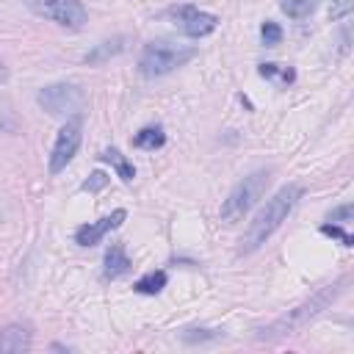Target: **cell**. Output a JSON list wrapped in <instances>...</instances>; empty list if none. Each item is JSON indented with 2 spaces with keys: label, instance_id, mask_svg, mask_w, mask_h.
<instances>
[{
  "label": "cell",
  "instance_id": "1",
  "mask_svg": "<svg viewBox=\"0 0 354 354\" xmlns=\"http://www.w3.org/2000/svg\"><path fill=\"white\" fill-rule=\"evenodd\" d=\"M301 194H304V188H301L299 183L282 185V188L254 213V218L249 221V227H246V232H243V238H241V252L249 254V252L260 249V246L282 227V221L290 216V210L296 207V202L301 199Z\"/></svg>",
  "mask_w": 354,
  "mask_h": 354
},
{
  "label": "cell",
  "instance_id": "2",
  "mask_svg": "<svg viewBox=\"0 0 354 354\" xmlns=\"http://www.w3.org/2000/svg\"><path fill=\"white\" fill-rule=\"evenodd\" d=\"M348 282V277H343V279H337L335 285H326V288H321L313 299H307V301H301L299 307H293L288 315H282L279 321H274L268 329H263V335H257V337H266V340H277V337H285V335H293L296 329H301L307 321H313L321 310H326L337 296H340V290H343V285Z\"/></svg>",
  "mask_w": 354,
  "mask_h": 354
},
{
  "label": "cell",
  "instance_id": "3",
  "mask_svg": "<svg viewBox=\"0 0 354 354\" xmlns=\"http://www.w3.org/2000/svg\"><path fill=\"white\" fill-rule=\"evenodd\" d=\"M268 180H271V171H268V169H257V171L246 174L241 183H235V188L227 194V199H224V205H221V210H218L221 221H224V224L241 221V218L254 207V202L263 196Z\"/></svg>",
  "mask_w": 354,
  "mask_h": 354
},
{
  "label": "cell",
  "instance_id": "4",
  "mask_svg": "<svg viewBox=\"0 0 354 354\" xmlns=\"http://www.w3.org/2000/svg\"><path fill=\"white\" fill-rule=\"evenodd\" d=\"M194 55H196L194 47H180L171 41H149L138 55V72L144 77H163L177 66H183L185 61H191Z\"/></svg>",
  "mask_w": 354,
  "mask_h": 354
},
{
  "label": "cell",
  "instance_id": "5",
  "mask_svg": "<svg viewBox=\"0 0 354 354\" xmlns=\"http://www.w3.org/2000/svg\"><path fill=\"white\" fill-rule=\"evenodd\" d=\"M36 102L53 116H69L86 105V91L77 83H53L36 94Z\"/></svg>",
  "mask_w": 354,
  "mask_h": 354
},
{
  "label": "cell",
  "instance_id": "6",
  "mask_svg": "<svg viewBox=\"0 0 354 354\" xmlns=\"http://www.w3.org/2000/svg\"><path fill=\"white\" fill-rule=\"evenodd\" d=\"M36 17H44L61 28H83L86 22V8L80 0H22Z\"/></svg>",
  "mask_w": 354,
  "mask_h": 354
},
{
  "label": "cell",
  "instance_id": "7",
  "mask_svg": "<svg viewBox=\"0 0 354 354\" xmlns=\"http://www.w3.org/2000/svg\"><path fill=\"white\" fill-rule=\"evenodd\" d=\"M77 147H80V119H72L55 136V144L50 149V171L58 174L61 169H66V163L75 158Z\"/></svg>",
  "mask_w": 354,
  "mask_h": 354
},
{
  "label": "cell",
  "instance_id": "8",
  "mask_svg": "<svg viewBox=\"0 0 354 354\" xmlns=\"http://www.w3.org/2000/svg\"><path fill=\"white\" fill-rule=\"evenodd\" d=\"M171 19H174V28H177L180 33L191 36V39L207 36V33H213L216 25H218V19H216L213 14L199 11V8H194V6H180V8H174V11H171Z\"/></svg>",
  "mask_w": 354,
  "mask_h": 354
},
{
  "label": "cell",
  "instance_id": "9",
  "mask_svg": "<svg viewBox=\"0 0 354 354\" xmlns=\"http://www.w3.org/2000/svg\"><path fill=\"white\" fill-rule=\"evenodd\" d=\"M124 218H127V213L119 207V210H113L111 216H105V218H100V221L83 224V227L75 232V241H77L80 246H97V243L105 238V232H111V230L122 227V221H124Z\"/></svg>",
  "mask_w": 354,
  "mask_h": 354
},
{
  "label": "cell",
  "instance_id": "10",
  "mask_svg": "<svg viewBox=\"0 0 354 354\" xmlns=\"http://www.w3.org/2000/svg\"><path fill=\"white\" fill-rule=\"evenodd\" d=\"M30 348V329L25 324H8L0 329V354H19Z\"/></svg>",
  "mask_w": 354,
  "mask_h": 354
},
{
  "label": "cell",
  "instance_id": "11",
  "mask_svg": "<svg viewBox=\"0 0 354 354\" xmlns=\"http://www.w3.org/2000/svg\"><path fill=\"white\" fill-rule=\"evenodd\" d=\"M130 257L124 254V249L119 246V243H113L108 252H105V260H102V277L105 279H119V277H124L127 271H130Z\"/></svg>",
  "mask_w": 354,
  "mask_h": 354
},
{
  "label": "cell",
  "instance_id": "12",
  "mask_svg": "<svg viewBox=\"0 0 354 354\" xmlns=\"http://www.w3.org/2000/svg\"><path fill=\"white\" fill-rule=\"evenodd\" d=\"M166 144V133L160 124H147L133 136V147L138 149H160Z\"/></svg>",
  "mask_w": 354,
  "mask_h": 354
},
{
  "label": "cell",
  "instance_id": "13",
  "mask_svg": "<svg viewBox=\"0 0 354 354\" xmlns=\"http://www.w3.org/2000/svg\"><path fill=\"white\" fill-rule=\"evenodd\" d=\"M124 36H116V39H111V41H102V44H97L91 53H86V64H102V61H108L111 55H119L122 50H124Z\"/></svg>",
  "mask_w": 354,
  "mask_h": 354
},
{
  "label": "cell",
  "instance_id": "14",
  "mask_svg": "<svg viewBox=\"0 0 354 354\" xmlns=\"http://www.w3.org/2000/svg\"><path fill=\"white\" fill-rule=\"evenodd\" d=\"M166 282H169L166 271H147L144 277L136 279L133 290H138V293H144V296H155V293H160V290L166 288Z\"/></svg>",
  "mask_w": 354,
  "mask_h": 354
},
{
  "label": "cell",
  "instance_id": "15",
  "mask_svg": "<svg viewBox=\"0 0 354 354\" xmlns=\"http://www.w3.org/2000/svg\"><path fill=\"white\" fill-rule=\"evenodd\" d=\"M100 158H102V160H108V163H111V166L119 171V177H122L124 183H130V180L136 177V169H133V163H127V160H124V155H122L116 147H108V149H105Z\"/></svg>",
  "mask_w": 354,
  "mask_h": 354
},
{
  "label": "cell",
  "instance_id": "16",
  "mask_svg": "<svg viewBox=\"0 0 354 354\" xmlns=\"http://www.w3.org/2000/svg\"><path fill=\"white\" fill-rule=\"evenodd\" d=\"M321 0H279V8L290 17V19H304L318 8Z\"/></svg>",
  "mask_w": 354,
  "mask_h": 354
},
{
  "label": "cell",
  "instance_id": "17",
  "mask_svg": "<svg viewBox=\"0 0 354 354\" xmlns=\"http://www.w3.org/2000/svg\"><path fill=\"white\" fill-rule=\"evenodd\" d=\"M257 72H260L263 77L279 80V83H293V77H296V72H293L290 66H279V64H260Z\"/></svg>",
  "mask_w": 354,
  "mask_h": 354
},
{
  "label": "cell",
  "instance_id": "18",
  "mask_svg": "<svg viewBox=\"0 0 354 354\" xmlns=\"http://www.w3.org/2000/svg\"><path fill=\"white\" fill-rule=\"evenodd\" d=\"M260 39H263V44H266V47H274V44H279V41H282V28H279L277 22L266 19V22H263V28H260Z\"/></svg>",
  "mask_w": 354,
  "mask_h": 354
},
{
  "label": "cell",
  "instance_id": "19",
  "mask_svg": "<svg viewBox=\"0 0 354 354\" xmlns=\"http://www.w3.org/2000/svg\"><path fill=\"white\" fill-rule=\"evenodd\" d=\"M321 232H324V235H329V238H337L343 246H354V238H351L346 230H340L337 224H324V227H321Z\"/></svg>",
  "mask_w": 354,
  "mask_h": 354
},
{
  "label": "cell",
  "instance_id": "20",
  "mask_svg": "<svg viewBox=\"0 0 354 354\" xmlns=\"http://www.w3.org/2000/svg\"><path fill=\"white\" fill-rule=\"evenodd\" d=\"M105 183H108V174H105V171H94V174L83 183V191H100Z\"/></svg>",
  "mask_w": 354,
  "mask_h": 354
},
{
  "label": "cell",
  "instance_id": "21",
  "mask_svg": "<svg viewBox=\"0 0 354 354\" xmlns=\"http://www.w3.org/2000/svg\"><path fill=\"white\" fill-rule=\"evenodd\" d=\"M348 11H351V0H335L332 8H329V17H332V19H340V17H346Z\"/></svg>",
  "mask_w": 354,
  "mask_h": 354
},
{
  "label": "cell",
  "instance_id": "22",
  "mask_svg": "<svg viewBox=\"0 0 354 354\" xmlns=\"http://www.w3.org/2000/svg\"><path fill=\"white\" fill-rule=\"evenodd\" d=\"M351 216H354V207L351 205H343V207H337V210L329 213V221H351Z\"/></svg>",
  "mask_w": 354,
  "mask_h": 354
},
{
  "label": "cell",
  "instance_id": "23",
  "mask_svg": "<svg viewBox=\"0 0 354 354\" xmlns=\"http://www.w3.org/2000/svg\"><path fill=\"white\" fill-rule=\"evenodd\" d=\"M6 77H8V69H6V66H3V64H0V83H3V80H6Z\"/></svg>",
  "mask_w": 354,
  "mask_h": 354
}]
</instances>
